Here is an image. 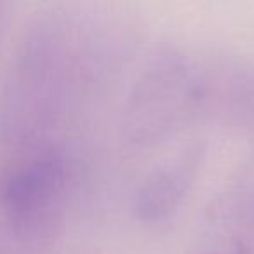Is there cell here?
I'll return each instance as SVG.
<instances>
[{
	"mask_svg": "<svg viewBox=\"0 0 254 254\" xmlns=\"http://www.w3.org/2000/svg\"><path fill=\"white\" fill-rule=\"evenodd\" d=\"M193 82L185 66L160 63L143 75L132 94L127 127L136 143H150L171 131L191 105Z\"/></svg>",
	"mask_w": 254,
	"mask_h": 254,
	"instance_id": "obj_1",
	"label": "cell"
},
{
	"mask_svg": "<svg viewBox=\"0 0 254 254\" xmlns=\"http://www.w3.org/2000/svg\"><path fill=\"white\" fill-rule=\"evenodd\" d=\"M198 150H187L146 176L136 200V211L143 219H162L178 207L198 167Z\"/></svg>",
	"mask_w": 254,
	"mask_h": 254,
	"instance_id": "obj_2",
	"label": "cell"
}]
</instances>
